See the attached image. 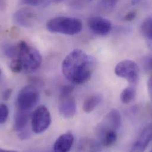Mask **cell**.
Wrapping results in <instances>:
<instances>
[{
  "label": "cell",
  "instance_id": "1",
  "mask_svg": "<svg viewBox=\"0 0 152 152\" xmlns=\"http://www.w3.org/2000/svg\"><path fill=\"white\" fill-rule=\"evenodd\" d=\"M96 65L95 59L82 50L76 49L71 51L64 59L62 71L69 81L82 84L91 77Z\"/></svg>",
  "mask_w": 152,
  "mask_h": 152
},
{
  "label": "cell",
  "instance_id": "2",
  "mask_svg": "<svg viewBox=\"0 0 152 152\" xmlns=\"http://www.w3.org/2000/svg\"><path fill=\"white\" fill-rule=\"evenodd\" d=\"M46 28L51 33L73 36L81 31L82 23L75 17H56L47 22Z\"/></svg>",
  "mask_w": 152,
  "mask_h": 152
},
{
  "label": "cell",
  "instance_id": "3",
  "mask_svg": "<svg viewBox=\"0 0 152 152\" xmlns=\"http://www.w3.org/2000/svg\"><path fill=\"white\" fill-rule=\"evenodd\" d=\"M17 46V58L22 61L24 71L27 72L34 71L40 67L42 62V58L36 49L28 45L24 40L20 41Z\"/></svg>",
  "mask_w": 152,
  "mask_h": 152
},
{
  "label": "cell",
  "instance_id": "4",
  "mask_svg": "<svg viewBox=\"0 0 152 152\" xmlns=\"http://www.w3.org/2000/svg\"><path fill=\"white\" fill-rule=\"evenodd\" d=\"M39 98V92L35 86L30 85L25 86L17 95V108L21 110L29 111L37 104Z\"/></svg>",
  "mask_w": 152,
  "mask_h": 152
},
{
  "label": "cell",
  "instance_id": "5",
  "mask_svg": "<svg viewBox=\"0 0 152 152\" xmlns=\"http://www.w3.org/2000/svg\"><path fill=\"white\" fill-rule=\"evenodd\" d=\"M52 118L50 111L45 105L38 107L31 115V129L36 134L45 132L50 126Z\"/></svg>",
  "mask_w": 152,
  "mask_h": 152
},
{
  "label": "cell",
  "instance_id": "6",
  "mask_svg": "<svg viewBox=\"0 0 152 152\" xmlns=\"http://www.w3.org/2000/svg\"><path fill=\"white\" fill-rule=\"evenodd\" d=\"M117 76L126 79L131 85H135L139 79V68L132 60H124L119 62L114 69Z\"/></svg>",
  "mask_w": 152,
  "mask_h": 152
},
{
  "label": "cell",
  "instance_id": "7",
  "mask_svg": "<svg viewBox=\"0 0 152 152\" xmlns=\"http://www.w3.org/2000/svg\"><path fill=\"white\" fill-rule=\"evenodd\" d=\"M58 110L61 116L66 118H72L76 111V104L72 94H61Z\"/></svg>",
  "mask_w": 152,
  "mask_h": 152
},
{
  "label": "cell",
  "instance_id": "8",
  "mask_svg": "<svg viewBox=\"0 0 152 152\" xmlns=\"http://www.w3.org/2000/svg\"><path fill=\"white\" fill-rule=\"evenodd\" d=\"M122 120L120 112L116 109L111 110L97 127L98 135L108 130H117L121 126Z\"/></svg>",
  "mask_w": 152,
  "mask_h": 152
},
{
  "label": "cell",
  "instance_id": "9",
  "mask_svg": "<svg viewBox=\"0 0 152 152\" xmlns=\"http://www.w3.org/2000/svg\"><path fill=\"white\" fill-rule=\"evenodd\" d=\"M88 24L89 29L93 33L99 36L108 34L112 28L110 21L100 16L91 17L88 20Z\"/></svg>",
  "mask_w": 152,
  "mask_h": 152
},
{
  "label": "cell",
  "instance_id": "10",
  "mask_svg": "<svg viewBox=\"0 0 152 152\" xmlns=\"http://www.w3.org/2000/svg\"><path fill=\"white\" fill-rule=\"evenodd\" d=\"M13 20L18 26L28 28L32 27L35 24L37 20V15L30 9H20L14 13Z\"/></svg>",
  "mask_w": 152,
  "mask_h": 152
},
{
  "label": "cell",
  "instance_id": "11",
  "mask_svg": "<svg viewBox=\"0 0 152 152\" xmlns=\"http://www.w3.org/2000/svg\"><path fill=\"white\" fill-rule=\"evenodd\" d=\"M152 140V125L146 126L140 134L137 140L133 145L132 151L143 152L149 146Z\"/></svg>",
  "mask_w": 152,
  "mask_h": 152
},
{
  "label": "cell",
  "instance_id": "12",
  "mask_svg": "<svg viewBox=\"0 0 152 152\" xmlns=\"http://www.w3.org/2000/svg\"><path fill=\"white\" fill-rule=\"evenodd\" d=\"M74 142V137L72 133L68 132L62 134L56 140L53 150L56 152H69Z\"/></svg>",
  "mask_w": 152,
  "mask_h": 152
},
{
  "label": "cell",
  "instance_id": "13",
  "mask_svg": "<svg viewBox=\"0 0 152 152\" xmlns=\"http://www.w3.org/2000/svg\"><path fill=\"white\" fill-rule=\"evenodd\" d=\"M30 114L28 111L18 109L14 117V130L17 133H20L27 129Z\"/></svg>",
  "mask_w": 152,
  "mask_h": 152
},
{
  "label": "cell",
  "instance_id": "14",
  "mask_svg": "<svg viewBox=\"0 0 152 152\" xmlns=\"http://www.w3.org/2000/svg\"><path fill=\"white\" fill-rule=\"evenodd\" d=\"M102 99V96L100 94H93L88 96L84 100L83 110L86 113H90L99 104Z\"/></svg>",
  "mask_w": 152,
  "mask_h": 152
},
{
  "label": "cell",
  "instance_id": "15",
  "mask_svg": "<svg viewBox=\"0 0 152 152\" xmlns=\"http://www.w3.org/2000/svg\"><path fill=\"white\" fill-rule=\"evenodd\" d=\"M98 136L100 138L101 144L107 148L113 146L117 140V131L114 130H105L98 134Z\"/></svg>",
  "mask_w": 152,
  "mask_h": 152
},
{
  "label": "cell",
  "instance_id": "16",
  "mask_svg": "<svg viewBox=\"0 0 152 152\" xmlns=\"http://www.w3.org/2000/svg\"><path fill=\"white\" fill-rule=\"evenodd\" d=\"M136 91L135 88L132 85L124 89L120 94V99L123 104H129L135 98Z\"/></svg>",
  "mask_w": 152,
  "mask_h": 152
},
{
  "label": "cell",
  "instance_id": "17",
  "mask_svg": "<svg viewBox=\"0 0 152 152\" xmlns=\"http://www.w3.org/2000/svg\"><path fill=\"white\" fill-rule=\"evenodd\" d=\"M141 31L146 38L152 40V17L148 18L142 23Z\"/></svg>",
  "mask_w": 152,
  "mask_h": 152
},
{
  "label": "cell",
  "instance_id": "18",
  "mask_svg": "<svg viewBox=\"0 0 152 152\" xmlns=\"http://www.w3.org/2000/svg\"><path fill=\"white\" fill-rule=\"evenodd\" d=\"M4 52L5 55L8 58L18 57V49L17 46L12 45H6L4 48Z\"/></svg>",
  "mask_w": 152,
  "mask_h": 152
},
{
  "label": "cell",
  "instance_id": "19",
  "mask_svg": "<svg viewBox=\"0 0 152 152\" xmlns=\"http://www.w3.org/2000/svg\"><path fill=\"white\" fill-rule=\"evenodd\" d=\"M10 69L14 73H20L24 71V65L22 61L18 58L14 59L10 64Z\"/></svg>",
  "mask_w": 152,
  "mask_h": 152
},
{
  "label": "cell",
  "instance_id": "20",
  "mask_svg": "<svg viewBox=\"0 0 152 152\" xmlns=\"http://www.w3.org/2000/svg\"><path fill=\"white\" fill-rule=\"evenodd\" d=\"M50 0H21L23 4L31 6H46L48 5Z\"/></svg>",
  "mask_w": 152,
  "mask_h": 152
},
{
  "label": "cell",
  "instance_id": "21",
  "mask_svg": "<svg viewBox=\"0 0 152 152\" xmlns=\"http://www.w3.org/2000/svg\"><path fill=\"white\" fill-rule=\"evenodd\" d=\"M9 114V108L7 105L1 104L0 106V123L4 124L6 122Z\"/></svg>",
  "mask_w": 152,
  "mask_h": 152
},
{
  "label": "cell",
  "instance_id": "22",
  "mask_svg": "<svg viewBox=\"0 0 152 152\" xmlns=\"http://www.w3.org/2000/svg\"><path fill=\"white\" fill-rule=\"evenodd\" d=\"M118 0H101V5L104 8L111 9L117 4Z\"/></svg>",
  "mask_w": 152,
  "mask_h": 152
},
{
  "label": "cell",
  "instance_id": "23",
  "mask_svg": "<svg viewBox=\"0 0 152 152\" xmlns=\"http://www.w3.org/2000/svg\"><path fill=\"white\" fill-rule=\"evenodd\" d=\"M145 69L147 71L152 72V55L146 57L143 61Z\"/></svg>",
  "mask_w": 152,
  "mask_h": 152
},
{
  "label": "cell",
  "instance_id": "24",
  "mask_svg": "<svg viewBox=\"0 0 152 152\" xmlns=\"http://www.w3.org/2000/svg\"><path fill=\"white\" fill-rule=\"evenodd\" d=\"M137 15V12L134 11L129 12L124 17V20L127 21H132L135 19Z\"/></svg>",
  "mask_w": 152,
  "mask_h": 152
},
{
  "label": "cell",
  "instance_id": "25",
  "mask_svg": "<svg viewBox=\"0 0 152 152\" xmlns=\"http://www.w3.org/2000/svg\"><path fill=\"white\" fill-rule=\"evenodd\" d=\"M74 90V86L72 85H65L62 88L61 94H72Z\"/></svg>",
  "mask_w": 152,
  "mask_h": 152
},
{
  "label": "cell",
  "instance_id": "26",
  "mask_svg": "<svg viewBox=\"0 0 152 152\" xmlns=\"http://www.w3.org/2000/svg\"><path fill=\"white\" fill-rule=\"evenodd\" d=\"M12 94V89L10 88H7L4 90V91L2 93V98L3 99L7 101L10 99L11 97V95Z\"/></svg>",
  "mask_w": 152,
  "mask_h": 152
},
{
  "label": "cell",
  "instance_id": "27",
  "mask_svg": "<svg viewBox=\"0 0 152 152\" xmlns=\"http://www.w3.org/2000/svg\"><path fill=\"white\" fill-rule=\"evenodd\" d=\"M147 86H148V94L152 100V75L149 77V79L147 82Z\"/></svg>",
  "mask_w": 152,
  "mask_h": 152
},
{
  "label": "cell",
  "instance_id": "28",
  "mask_svg": "<svg viewBox=\"0 0 152 152\" xmlns=\"http://www.w3.org/2000/svg\"><path fill=\"white\" fill-rule=\"evenodd\" d=\"M54 2H62L63 1H65V0H53Z\"/></svg>",
  "mask_w": 152,
  "mask_h": 152
}]
</instances>
